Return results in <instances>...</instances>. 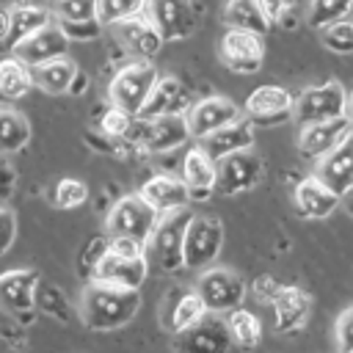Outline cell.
I'll use <instances>...</instances> for the list:
<instances>
[{"label":"cell","mask_w":353,"mask_h":353,"mask_svg":"<svg viewBox=\"0 0 353 353\" xmlns=\"http://www.w3.org/2000/svg\"><path fill=\"white\" fill-rule=\"evenodd\" d=\"M130 121H132V116H130L127 110L110 105V108L102 113V119H99V132H102L110 143H113V141H121L124 132H127V127H130Z\"/></svg>","instance_id":"obj_39"},{"label":"cell","mask_w":353,"mask_h":353,"mask_svg":"<svg viewBox=\"0 0 353 353\" xmlns=\"http://www.w3.org/2000/svg\"><path fill=\"white\" fill-rule=\"evenodd\" d=\"M240 116H243V110L226 97H204V99L193 102L185 113L190 138H196V141H201L204 135H210V132H215L232 121H237Z\"/></svg>","instance_id":"obj_13"},{"label":"cell","mask_w":353,"mask_h":353,"mask_svg":"<svg viewBox=\"0 0 353 353\" xmlns=\"http://www.w3.org/2000/svg\"><path fill=\"white\" fill-rule=\"evenodd\" d=\"M193 290L199 292L204 309L212 314H226V312L243 306V298L248 292L245 281L234 270H226V268H204L199 273Z\"/></svg>","instance_id":"obj_6"},{"label":"cell","mask_w":353,"mask_h":353,"mask_svg":"<svg viewBox=\"0 0 353 353\" xmlns=\"http://www.w3.org/2000/svg\"><path fill=\"white\" fill-rule=\"evenodd\" d=\"M146 17L160 30L163 41H182L196 33L201 8L196 0H146Z\"/></svg>","instance_id":"obj_8"},{"label":"cell","mask_w":353,"mask_h":353,"mask_svg":"<svg viewBox=\"0 0 353 353\" xmlns=\"http://www.w3.org/2000/svg\"><path fill=\"white\" fill-rule=\"evenodd\" d=\"M218 58L234 74H256L265 61V41L259 33L226 28L218 39Z\"/></svg>","instance_id":"obj_9"},{"label":"cell","mask_w":353,"mask_h":353,"mask_svg":"<svg viewBox=\"0 0 353 353\" xmlns=\"http://www.w3.org/2000/svg\"><path fill=\"white\" fill-rule=\"evenodd\" d=\"M50 8L58 22L97 19V0H50Z\"/></svg>","instance_id":"obj_38"},{"label":"cell","mask_w":353,"mask_h":353,"mask_svg":"<svg viewBox=\"0 0 353 353\" xmlns=\"http://www.w3.org/2000/svg\"><path fill=\"white\" fill-rule=\"evenodd\" d=\"M314 176L325 188H331L339 199L353 188V132L336 149H331L328 154L317 157Z\"/></svg>","instance_id":"obj_19"},{"label":"cell","mask_w":353,"mask_h":353,"mask_svg":"<svg viewBox=\"0 0 353 353\" xmlns=\"http://www.w3.org/2000/svg\"><path fill=\"white\" fill-rule=\"evenodd\" d=\"M14 240H17V215L6 204H0V256L11 251Z\"/></svg>","instance_id":"obj_41"},{"label":"cell","mask_w":353,"mask_h":353,"mask_svg":"<svg viewBox=\"0 0 353 353\" xmlns=\"http://www.w3.org/2000/svg\"><path fill=\"white\" fill-rule=\"evenodd\" d=\"M345 119L350 121V127H353V91L345 97Z\"/></svg>","instance_id":"obj_49"},{"label":"cell","mask_w":353,"mask_h":353,"mask_svg":"<svg viewBox=\"0 0 353 353\" xmlns=\"http://www.w3.org/2000/svg\"><path fill=\"white\" fill-rule=\"evenodd\" d=\"M58 22V19H55ZM66 33L69 41H88V39H97L102 33V22L99 19H80V22H58Z\"/></svg>","instance_id":"obj_40"},{"label":"cell","mask_w":353,"mask_h":353,"mask_svg":"<svg viewBox=\"0 0 353 353\" xmlns=\"http://www.w3.org/2000/svg\"><path fill=\"white\" fill-rule=\"evenodd\" d=\"M193 212L188 207L163 212L152 229V234L143 243V256L149 270L154 268L157 273H176L185 268V232L190 223Z\"/></svg>","instance_id":"obj_2"},{"label":"cell","mask_w":353,"mask_h":353,"mask_svg":"<svg viewBox=\"0 0 353 353\" xmlns=\"http://www.w3.org/2000/svg\"><path fill=\"white\" fill-rule=\"evenodd\" d=\"M11 36V17H8V8H0V41H8Z\"/></svg>","instance_id":"obj_46"},{"label":"cell","mask_w":353,"mask_h":353,"mask_svg":"<svg viewBox=\"0 0 353 353\" xmlns=\"http://www.w3.org/2000/svg\"><path fill=\"white\" fill-rule=\"evenodd\" d=\"M270 306H273L276 328L281 334H290V331H298L306 325L309 312H312V298L301 287H281L276 292V298L270 301Z\"/></svg>","instance_id":"obj_25"},{"label":"cell","mask_w":353,"mask_h":353,"mask_svg":"<svg viewBox=\"0 0 353 353\" xmlns=\"http://www.w3.org/2000/svg\"><path fill=\"white\" fill-rule=\"evenodd\" d=\"M295 97L281 85H259L245 99V116L251 124H281L292 119Z\"/></svg>","instance_id":"obj_16"},{"label":"cell","mask_w":353,"mask_h":353,"mask_svg":"<svg viewBox=\"0 0 353 353\" xmlns=\"http://www.w3.org/2000/svg\"><path fill=\"white\" fill-rule=\"evenodd\" d=\"M345 97H347V91L336 80H328L323 85H309L295 97L292 119L301 127L303 124H314V121L339 119V116H345Z\"/></svg>","instance_id":"obj_7"},{"label":"cell","mask_w":353,"mask_h":353,"mask_svg":"<svg viewBox=\"0 0 353 353\" xmlns=\"http://www.w3.org/2000/svg\"><path fill=\"white\" fill-rule=\"evenodd\" d=\"M262 174H265V163L259 154H254V149L234 152V154L218 160L215 190L223 196H240V193L256 188Z\"/></svg>","instance_id":"obj_11"},{"label":"cell","mask_w":353,"mask_h":353,"mask_svg":"<svg viewBox=\"0 0 353 353\" xmlns=\"http://www.w3.org/2000/svg\"><path fill=\"white\" fill-rule=\"evenodd\" d=\"M199 143H201L204 152L218 163L221 157H229V154H234V152L254 149V124H251V119H243V116H240L237 121H232V124H226V127H221V130L204 135Z\"/></svg>","instance_id":"obj_23"},{"label":"cell","mask_w":353,"mask_h":353,"mask_svg":"<svg viewBox=\"0 0 353 353\" xmlns=\"http://www.w3.org/2000/svg\"><path fill=\"white\" fill-rule=\"evenodd\" d=\"M204 314H207V309H204V303H201L196 290H176V292L168 295L160 317H163L165 331L179 334V331L190 328L193 323H199Z\"/></svg>","instance_id":"obj_27"},{"label":"cell","mask_w":353,"mask_h":353,"mask_svg":"<svg viewBox=\"0 0 353 353\" xmlns=\"http://www.w3.org/2000/svg\"><path fill=\"white\" fill-rule=\"evenodd\" d=\"M113 30H116V39L124 44V50H127L132 58L149 61V58L157 55L160 47H163L160 30L152 25V19H149L143 11L135 14V17H127V19L116 22Z\"/></svg>","instance_id":"obj_18"},{"label":"cell","mask_w":353,"mask_h":353,"mask_svg":"<svg viewBox=\"0 0 353 353\" xmlns=\"http://www.w3.org/2000/svg\"><path fill=\"white\" fill-rule=\"evenodd\" d=\"M182 179L190 188V196H210L215 190V179H218V163L204 152V146H190L188 154L182 157Z\"/></svg>","instance_id":"obj_26"},{"label":"cell","mask_w":353,"mask_h":353,"mask_svg":"<svg viewBox=\"0 0 353 353\" xmlns=\"http://www.w3.org/2000/svg\"><path fill=\"white\" fill-rule=\"evenodd\" d=\"M353 8V0H309V11H306V22L320 30L336 19H345Z\"/></svg>","instance_id":"obj_34"},{"label":"cell","mask_w":353,"mask_h":353,"mask_svg":"<svg viewBox=\"0 0 353 353\" xmlns=\"http://www.w3.org/2000/svg\"><path fill=\"white\" fill-rule=\"evenodd\" d=\"M30 143V121L14 108H0V154H17Z\"/></svg>","instance_id":"obj_31"},{"label":"cell","mask_w":353,"mask_h":353,"mask_svg":"<svg viewBox=\"0 0 353 353\" xmlns=\"http://www.w3.org/2000/svg\"><path fill=\"white\" fill-rule=\"evenodd\" d=\"M141 309V290L119 287L91 279L80 298V320L91 331H119L135 320Z\"/></svg>","instance_id":"obj_1"},{"label":"cell","mask_w":353,"mask_h":353,"mask_svg":"<svg viewBox=\"0 0 353 353\" xmlns=\"http://www.w3.org/2000/svg\"><path fill=\"white\" fill-rule=\"evenodd\" d=\"M14 188H17V171H14V165L8 163V157L0 154V204H6V201L11 199Z\"/></svg>","instance_id":"obj_44"},{"label":"cell","mask_w":353,"mask_h":353,"mask_svg":"<svg viewBox=\"0 0 353 353\" xmlns=\"http://www.w3.org/2000/svg\"><path fill=\"white\" fill-rule=\"evenodd\" d=\"M33 88V69L14 52L0 58V99L17 102Z\"/></svg>","instance_id":"obj_30"},{"label":"cell","mask_w":353,"mask_h":353,"mask_svg":"<svg viewBox=\"0 0 353 353\" xmlns=\"http://www.w3.org/2000/svg\"><path fill=\"white\" fill-rule=\"evenodd\" d=\"M146 276H149V265L143 256V243L130 237H108L105 251L97 256L91 268V279L119 287H135V290H141Z\"/></svg>","instance_id":"obj_3"},{"label":"cell","mask_w":353,"mask_h":353,"mask_svg":"<svg viewBox=\"0 0 353 353\" xmlns=\"http://www.w3.org/2000/svg\"><path fill=\"white\" fill-rule=\"evenodd\" d=\"M336 347L339 353H353V306L345 309L336 320Z\"/></svg>","instance_id":"obj_42"},{"label":"cell","mask_w":353,"mask_h":353,"mask_svg":"<svg viewBox=\"0 0 353 353\" xmlns=\"http://www.w3.org/2000/svg\"><path fill=\"white\" fill-rule=\"evenodd\" d=\"M83 91H85V74H83V72H77V74H74V80H72V88H69V94L80 97Z\"/></svg>","instance_id":"obj_47"},{"label":"cell","mask_w":353,"mask_h":353,"mask_svg":"<svg viewBox=\"0 0 353 353\" xmlns=\"http://www.w3.org/2000/svg\"><path fill=\"white\" fill-rule=\"evenodd\" d=\"M259 3V8H262V14H265V19L273 25V22H281L284 25V19H287V14H290V8H292V0H256Z\"/></svg>","instance_id":"obj_43"},{"label":"cell","mask_w":353,"mask_h":353,"mask_svg":"<svg viewBox=\"0 0 353 353\" xmlns=\"http://www.w3.org/2000/svg\"><path fill=\"white\" fill-rule=\"evenodd\" d=\"M88 201V185L77 176H61L52 185V204L58 210H74Z\"/></svg>","instance_id":"obj_35"},{"label":"cell","mask_w":353,"mask_h":353,"mask_svg":"<svg viewBox=\"0 0 353 353\" xmlns=\"http://www.w3.org/2000/svg\"><path fill=\"white\" fill-rule=\"evenodd\" d=\"M229 347H232V336H229L226 320L212 312H207L190 328L174 334L176 353H229Z\"/></svg>","instance_id":"obj_12"},{"label":"cell","mask_w":353,"mask_h":353,"mask_svg":"<svg viewBox=\"0 0 353 353\" xmlns=\"http://www.w3.org/2000/svg\"><path fill=\"white\" fill-rule=\"evenodd\" d=\"M317 33H320V41L325 44V50H331L336 55H353V22L347 17L320 28Z\"/></svg>","instance_id":"obj_36"},{"label":"cell","mask_w":353,"mask_h":353,"mask_svg":"<svg viewBox=\"0 0 353 353\" xmlns=\"http://www.w3.org/2000/svg\"><path fill=\"white\" fill-rule=\"evenodd\" d=\"M8 17H11V36H8V47H14L17 41H22L25 36L36 33L39 28L55 22L52 17V8L44 6V3H17L8 8Z\"/></svg>","instance_id":"obj_29"},{"label":"cell","mask_w":353,"mask_h":353,"mask_svg":"<svg viewBox=\"0 0 353 353\" xmlns=\"http://www.w3.org/2000/svg\"><path fill=\"white\" fill-rule=\"evenodd\" d=\"M146 204L163 215V212H171V210H179V207H188V201L193 199L190 196V188L185 185L182 176H174V174H154L152 179H146L138 190Z\"/></svg>","instance_id":"obj_21"},{"label":"cell","mask_w":353,"mask_h":353,"mask_svg":"<svg viewBox=\"0 0 353 353\" xmlns=\"http://www.w3.org/2000/svg\"><path fill=\"white\" fill-rule=\"evenodd\" d=\"M39 276L30 268H14L0 273V309L8 314H30L36 306Z\"/></svg>","instance_id":"obj_15"},{"label":"cell","mask_w":353,"mask_h":353,"mask_svg":"<svg viewBox=\"0 0 353 353\" xmlns=\"http://www.w3.org/2000/svg\"><path fill=\"white\" fill-rule=\"evenodd\" d=\"M223 248V223L215 215H193L185 232V268H210Z\"/></svg>","instance_id":"obj_10"},{"label":"cell","mask_w":353,"mask_h":353,"mask_svg":"<svg viewBox=\"0 0 353 353\" xmlns=\"http://www.w3.org/2000/svg\"><path fill=\"white\" fill-rule=\"evenodd\" d=\"M30 69H33V88H39V91H44L50 97L69 94L72 80L80 72V66L69 55H58L52 61H44L39 66H30Z\"/></svg>","instance_id":"obj_28"},{"label":"cell","mask_w":353,"mask_h":353,"mask_svg":"<svg viewBox=\"0 0 353 353\" xmlns=\"http://www.w3.org/2000/svg\"><path fill=\"white\" fill-rule=\"evenodd\" d=\"M157 218L160 215L146 204V199L141 193H124L108 210L105 232H108V237H130V240L146 243Z\"/></svg>","instance_id":"obj_5"},{"label":"cell","mask_w":353,"mask_h":353,"mask_svg":"<svg viewBox=\"0 0 353 353\" xmlns=\"http://www.w3.org/2000/svg\"><path fill=\"white\" fill-rule=\"evenodd\" d=\"M188 138H190V130L185 116H157V119H149V130L143 135L141 149L152 154H165L185 146Z\"/></svg>","instance_id":"obj_24"},{"label":"cell","mask_w":353,"mask_h":353,"mask_svg":"<svg viewBox=\"0 0 353 353\" xmlns=\"http://www.w3.org/2000/svg\"><path fill=\"white\" fill-rule=\"evenodd\" d=\"M281 287H284V284H279V281L270 279V276H259V279L254 281V292H256V298H259V301H268V303L276 298V292H279Z\"/></svg>","instance_id":"obj_45"},{"label":"cell","mask_w":353,"mask_h":353,"mask_svg":"<svg viewBox=\"0 0 353 353\" xmlns=\"http://www.w3.org/2000/svg\"><path fill=\"white\" fill-rule=\"evenodd\" d=\"M193 105L190 99V91L182 80L176 77H160L146 99V105L141 108L138 116H146V119H157V116H185L188 108Z\"/></svg>","instance_id":"obj_20"},{"label":"cell","mask_w":353,"mask_h":353,"mask_svg":"<svg viewBox=\"0 0 353 353\" xmlns=\"http://www.w3.org/2000/svg\"><path fill=\"white\" fill-rule=\"evenodd\" d=\"M347 19H350V22H353V8H350V14H347Z\"/></svg>","instance_id":"obj_50"},{"label":"cell","mask_w":353,"mask_h":353,"mask_svg":"<svg viewBox=\"0 0 353 353\" xmlns=\"http://www.w3.org/2000/svg\"><path fill=\"white\" fill-rule=\"evenodd\" d=\"M69 44H72V41L66 39L63 28H61L58 22H50V25H44V28H39L36 33L25 36L22 41H17V44L11 47V52H14L19 61H25L28 66H39V63H44V61H52V58H58V55H66Z\"/></svg>","instance_id":"obj_14"},{"label":"cell","mask_w":353,"mask_h":353,"mask_svg":"<svg viewBox=\"0 0 353 353\" xmlns=\"http://www.w3.org/2000/svg\"><path fill=\"white\" fill-rule=\"evenodd\" d=\"M226 328H229L232 342L240 345V347H245V350H251V347H256L262 342V323L248 309H240L237 306V309L226 312Z\"/></svg>","instance_id":"obj_33"},{"label":"cell","mask_w":353,"mask_h":353,"mask_svg":"<svg viewBox=\"0 0 353 353\" xmlns=\"http://www.w3.org/2000/svg\"><path fill=\"white\" fill-rule=\"evenodd\" d=\"M339 204H342V207H345V212L353 218V188H350V190H347V193L339 199Z\"/></svg>","instance_id":"obj_48"},{"label":"cell","mask_w":353,"mask_h":353,"mask_svg":"<svg viewBox=\"0 0 353 353\" xmlns=\"http://www.w3.org/2000/svg\"><path fill=\"white\" fill-rule=\"evenodd\" d=\"M146 8V0H97V19L102 25H116Z\"/></svg>","instance_id":"obj_37"},{"label":"cell","mask_w":353,"mask_h":353,"mask_svg":"<svg viewBox=\"0 0 353 353\" xmlns=\"http://www.w3.org/2000/svg\"><path fill=\"white\" fill-rule=\"evenodd\" d=\"M353 132L350 121L345 116L339 119H328V121H314V124H303L298 132V149L303 157L317 160L323 154H328L331 149H336L347 135Z\"/></svg>","instance_id":"obj_17"},{"label":"cell","mask_w":353,"mask_h":353,"mask_svg":"<svg viewBox=\"0 0 353 353\" xmlns=\"http://www.w3.org/2000/svg\"><path fill=\"white\" fill-rule=\"evenodd\" d=\"M223 22H226V28H240V30H251L259 36H265L270 28V22L265 19L256 0H226Z\"/></svg>","instance_id":"obj_32"},{"label":"cell","mask_w":353,"mask_h":353,"mask_svg":"<svg viewBox=\"0 0 353 353\" xmlns=\"http://www.w3.org/2000/svg\"><path fill=\"white\" fill-rule=\"evenodd\" d=\"M292 204H295V212L306 221H320V218H328L336 207H339V196L325 188L314 174L301 179L292 190Z\"/></svg>","instance_id":"obj_22"},{"label":"cell","mask_w":353,"mask_h":353,"mask_svg":"<svg viewBox=\"0 0 353 353\" xmlns=\"http://www.w3.org/2000/svg\"><path fill=\"white\" fill-rule=\"evenodd\" d=\"M160 80V72L152 61L135 58L130 63H124L108 83V99L110 105L127 110L130 116H138L141 108L146 105L154 83Z\"/></svg>","instance_id":"obj_4"}]
</instances>
